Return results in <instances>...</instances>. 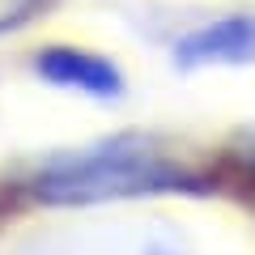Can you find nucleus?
<instances>
[{
  "label": "nucleus",
  "mask_w": 255,
  "mask_h": 255,
  "mask_svg": "<svg viewBox=\"0 0 255 255\" xmlns=\"http://www.w3.org/2000/svg\"><path fill=\"white\" fill-rule=\"evenodd\" d=\"M30 191L43 204L81 209V204L140 200V196H196L213 191V179L187 170L149 136H119L47 162L30 179Z\"/></svg>",
  "instance_id": "obj_1"
},
{
  "label": "nucleus",
  "mask_w": 255,
  "mask_h": 255,
  "mask_svg": "<svg viewBox=\"0 0 255 255\" xmlns=\"http://www.w3.org/2000/svg\"><path fill=\"white\" fill-rule=\"evenodd\" d=\"M174 64L183 73L191 68H243L255 64V17L251 13H234V17H217L196 26L191 34H183L174 43Z\"/></svg>",
  "instance_id": "obj_2"
},
{
  "label": "nucleus",
  "mask_w": 255,
  "mask_h": 255,
  "mask_svg": "<svg viewBox=\"0 0 255 255\" xmlns=\"http://www.w3.org/2000/svg\"><path fill=\"white\" fill-rule=\"evenodd\" d=\"M34 73L55 90H73L85 98H115L124 90V77L111 60L81 47H47L34 55Z\"/></svg>",
  "instance_id": "obj_3"
},
{
  "label": "nucleus",
  "mask_w": 255,
  "mask_h": 255,
  "mask_svg": "<svg viewBox=\"0 0 255 255\" xmlns=\"http://www.w3.org/2000/svg\"><path fill=\"white\" fill-rule=\"evenodd\" d=\"M34 9H38V0H0V34L17 30Z\"/></svg>",
  "instance_id": "obj_4"
},
{
  "label": "nucleus",
  "mask_w": 255,
  "mask_h": 255,
  "mask_svg": "<svg viewBox=\"0 0 255 255\" xmlns=\"http://www.w3.org/2000/svg\"><path fill=\"white\" fill-rule=\"evenodd\" d=\"M234 162H238V170H243V179L255 187V153H243V157H234Z\"/></svg>",
  "instance_id": "obj_5"
}]
</instances>
